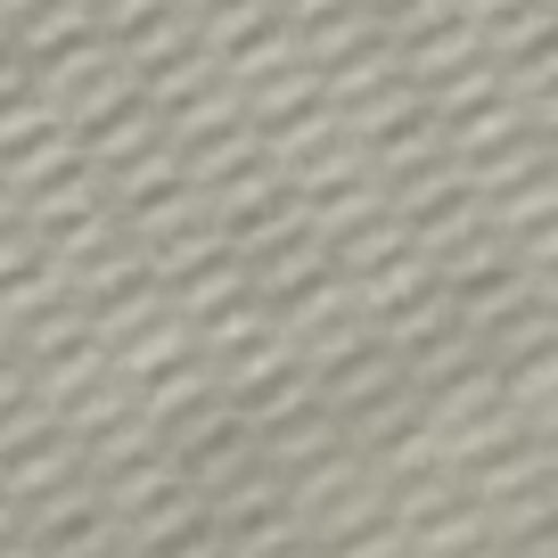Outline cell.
Here are the masks:
<instances>
[{
  "label": "cell",
  "instance_id": "cell-1",
  "mask_svg": "<svg viewBox=\"0 0 558 558\" xmlns=\"http://www.w3.org/2000/svg\"><path fill=\"white\" fill-rule=\"evenodd\" d=\"M0 9H34V0H0Z\"/></svg>",
  "mask_w": 558,
  "mask_h": 558
}]
</instances>
